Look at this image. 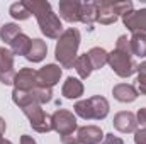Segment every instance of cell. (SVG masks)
<instances>
[{
    "instance_id": "cell-23",
    "label": "cell",
    "mask_w": 146,
    "mask_h": 144,
    "mask_svg": "<svg viewBox=\"0 0 146 144\" xmlns=\"http://www.w3.org/2000/svg\"><path fill=\"white\" fill-rule=\"evenodd\" d=\"M19 34H22V31H21V27H19L17 24L9 22V24H3V26L0 27V39H2L5 44H10Z\"/></svg>"
},
{
    "instance_id": "cell-20",
    "label": "cell",
    "mask_w": 146,
    "mask_h": 144,
    "mask_svg": "<svg viewBox=\"0 0 146 144\" xmlns=\"http://www.w3.org/2000/svg\"><path fill=\"white\" fill-rule=\"evenodd\" d=\"M129 44H131V53H133V56L146 58V34L134 32L133 36L129 37Z\"/></svg>"
},
{
    "instance_id": "cell-17",
    "label": "cell",
    "mask_w": 146,
    "mask_h": 144,
    "mask_svg": "<svg viewBox=\"0 0 146 144\" xmlns=\"http://www.w3.org/2000/svg\"><path fill=\"white\" fill-rule=\"evenodd\" d=\"M48 54V46L42 39H33L31 42V49L26 54V59L31 63H41Z\"/></svg>"
},
{
    "instance_id": "cell-6",
    "label": "cell",
    "mask_w": 146,
    "mask_h": 144,
    "mask_svg": "<svg viewBox=\"0 0 146 144\" xmlns=\"http://www.w3.org/2000/svg\"><path fill=\"white\" fill-rule=\"evenodd\" d=\"M51 124H53V131H56L60 136L72 134L78 129L76 117L73 115V112L65 110V108H60L51 115Z\"/></svg>"
},
{
    "instance_id": "cell-13",
    "label": "cell",
    "mask_w": 146,
    "mask_h": 144,
    "mask_svg": "<svg viewBox=\"0 0 146 144\" xmlns=\"http://www.w3.org/2000/svg\"><path fill=\"white\" fill-rule=\"evenodd\" d=\"M119 19L114 10V0H97V22L109 26Z\"/></svg>"
},
{
    "instance_id": "cell-30",
    "label": "cell",
    "mask_w": 146,
    "mask_h": 144,
    "mask_svg": "<svg viewBox=\"0 0 146 144\" xmlns=\"http://www.w3.org/2000/svg\"><path fill=\"white\" fill-rule=\"evenodd\" d=\"M104 137H106L104 144H124V141H122L121 137H117V136H114V134H106Z\"/></svg>"
},
{
    "instance_id": "cell-27",
    "label": "cell",
    "mask_w": 146,
    "mask_h": 144,
    "mask_svg": "<svg viewBox=\"0 0 146 144\" xmlns=\"http://www.w3.org/2000/svg\"><path fill=\"white\" fill-rule=\"evenodd\" d=\"M61 143L63 144H80L78 141V136H76V131L72 134H66V136H61Z\"/></svg>"
},
{
    "instance_id": "cell-22",
    "label": "cell",
    "mask_w": 146,
    "mask_h": 144,
    "mask_svg": "<svg viewBox=\"0 0 146 144\" xmlns=\"http://www.w3.org/2000/svg\"><path fill=\"white\" fill-rule=\"evenodd\" d=\"M73 68L76 70V73H78V76H80V78H88V76L92 75V71H94V66H92L90 58H88V54H87V53H85V54L76 56Z\"/></svg>"
},
{
    "instance_id": "cell-28",
    "label": "cell",
    "mask_w": 146,
    "mask_h": 144,
    "mask_svg": "<svg viewBox=\"0 0 146 144\" xmlns=\"http://www.w3.org/2000/svg\"><path fill=\"white\" fill-rule=\"evenodd\" d=\"M134 144H146V129H138L134 132Z\"/></svg>"
},
{
    "instance_id": "cell-37",
    "label": "cell",
    "mask_w": 146,
    "mask_h": 144,
    "mask_svg": "<svg viewBox=\"0 0 146 144\" xmlns=\"http://www.w3.org/2000/svg\"><path fill=\"white\" fill-rule=\"evenodd\" d=\"M95 144H102V143H95Z\"/></svg>"
},
{
    "instance_id": "cell-8",
    "label": "cell",
    "mask_w": 146,
    "mask_h": 144,
    "mask_svg": "<svg viewBox=\"0 0 146 144\" xmlns=\"http://www.w3.org/2000/svg\"><path fill=\"white\" fill-rule=\"evenodd\" d=\"M39 87V81H37V71L33 68H22L19 70V73L15 75V80H14V88L15 90H21V92H31Z\"/></svg>"
},
{
    "instance_id": "cell-19",
    "label": "cell",
    "mask_w": 146,
    "mask_h": 144,
    "mask_svg": "<svg viewBox=\"0 0 146 144\" xmlns=\"http://www.w3.org/2000/svg\"><path fill=\"white\" fill-rule=\"evenodd\" d=\"M31 42H33V39L22 32V34H19V36L10 42V51L14 53V56L19 54V56H24L26 58V54L31 49Z\"/></svg>"
},
{
    "instance_id": "cell-29",
    "label": "cell",
    "mask_w": 146,
    "mask_h": 144,
    "mask_svg": "<svg viewBox=\"0 0 146 144\" xmlns=\"http://www.w3.org/2000/svg\"><path fill=\"white\" fill-rule=\"evenodd\" d=\"M136 120H138V124L143 126V129H146V107L138 110V114H136Z\"/></svg>"
},
{
    "instance_id": "cell-34",
    "label": "cell",
    "mask_w": 146,
    "mask_h": 144,
    "mask_svg": "<svg viewBox=\"0 0 146 144\" xmlns=\"http://www.w3.org/2000/svg\"><path fill=\"white\" fill-rule=\"evenodd\" d=\"M5 129H7V124H5V120L0 117V134H3V132H5Z\"/></svg>"
},
{
    "instance_id": "cell-14",
    "label": "cell",
    "mask_w": 146,
    "mask_h": 144,
    "mask_svg": "<svg viewBox=\"0 0 146 144\" xmlns=\"http://www.w3.org/2000/svg\"><path fill=\"white\" fill-rule=\"evenodd\" d=\"M76 136H78L80 144H95V143H102L106 134L97 126H83V127L76 129Z\"/></svg>"
},
{
    "instance_id": "cell-31",
    "label": "cell",
    "mask_w": 146,
    "mask_h": 144,
    "mask_svg": "<svg viewBox=\"0 0 146 144\" xmlns=\"http://www.w3.org/2000/svg\"><path fill=\"white\" fill-rule=\"evenodd\" d=\"M138 88H139V92L143 93V95H146V75H138Z\"/></svg>"
},
{
    "instance_id": "cell-7",
    "label": "cell",
    "mask_w": 146,
    "mask_h": 144,
    "mask_svg": "<svg viewBox=\"0 0 146 144\" xmlns=\"http://www.w3.org/2000/svg\"><path fill=\"white\" fill-rule=\"evenodd\" d=\"M17 71L14 70V53L0 46V83L14 85Z\"/></svg>"
},
{
    "instance_id": "cell-21",
    "label": "cell",
    "mask_w": 146,
    "mask_h": 144,
    "mask_svg": "<svg viewBox=\"0 0 146 144\" xmlns=\"http://www.w3.org/2000/svg\"><path fill=\"white\" fill-rule=\"evenodd\" d=\"M88 58H90V63L94 66V70H100L107 65L109 61V53L104 49V48H92L88 53Z\"/></svg>"
},
{
    "instance_id": "cell-1",
    "label": "cell",
    "mask_w": 146,
    "mask_h": 144,
    "mask_svg": "<svg viewBox=\"0 0 146 144\" xmlns=\"http://www.w3.org/2000/svg\"><path fill=\"white\" fill-rule=\"evenodd\" d=\"M29 9L31 15L37 19V24L41 27V32L49 39H58L63 34V24L60 17L53 12L51 3L46 0H27L24 2Z\"/></svg>"
},
{
    "instance_id": "cell-9",
    "label": "cell",
    "mask_w": 146,
    "mask_h": 144,
    "mask_svg": "<svg viewBox=\"0 0 146 144\" xmlns=\"http://www.w3.org/2000/svg\"><path fill=\"white\" fill-rule=\"evenodd\" d=\"M114 129H117L119 132H136L138 131V120H136V115L129 110H122V112H117L114 115Z\"/></svg>"
},
{
    "instance_id": "cell-18",
    "label": "cell",
    "mask_w": 146,
    "mask_h": 144,
    "mask_svg": "<svg viewBox=\"0 0 146 144\" xmlns=\"http://www.w3.org/2000/svg\"><path fill=\"white\" fill-rule=\"evenodd\" d=\"M80 22L87 24L88 27L94 22H97V0L82 2V7H80Z\"/></svg>"
},
{
    "instance_id": "cell-3",
    "label": "cell",
    "mask_w": 146,
    "mask_h": 144,
    "mask_svg": "<svg viewBox=\"0 0 146 144\" xmlns=\"http://www.w3.org/2000/svg\"><path fill=\"white\" fill-rule=\"evenodd\" d=\"M109 102L106 97L102 95H95V97H90L87 100H80L75 104V114L85 120H102L109 115Z\"/></svg>"
},
{
    "instance_id": "cell-15",
    "label": "cell",
    "mask_w": 146,
    "mask_h": 144,
    "mask_svg": "<svg viewBox=\"0 0 146 144\" xmlns=\"http://www.w3.org/2000/svg\"><path fill=\"white\" fill-rule=\"evenodd\" d=\"M112 95H114L115 100H119L122 104H131V102H134L139 97L138 90L133 85H129V83H119V85H115L112 88Z\"/></svg>"
},
{
    "instance_id": "cell-35",
    "label": "cell",
    "mask_w": 146,
    "mask_h": 144,
    "mask_svg": "<svg viewBox=\"0 0 146 144\" xmlns=\"http://www.w3.org/2000/svg\"><path fill=\"white\" fill-rule=\"evenodd\" d=\"M3 141H5L3 139V134H0V144H3Z\"/></svg>"
},
{
    "instance_id": "cell-4",
    "label": "cell",
    "mask_w": 146,
    "mask_h": 144,
    "mask_svg": "<svg viewBox=\"0 0 146 144\" xmlns=\"http://www.w3.org/2000/svg\"><path fill=\"white\" fill-rule=\"evenodd\" d=\"M22 112L26 114V117L29 119V124L31 127L36 131V132H49L53 131V124H51V115L44 114V110L41 108L39 104H31L27 107L22 108Z\"/></svg>"
},
{
    "instance_id": "cell-10",
    "label": "cell",
    "mask_w": 146,
    "mask_h": 144,
    "mask_svg": "<svg viewBox=\"0 0 146 144\" xmlns=\"http://www.w3.org/2000/svg\"><path fill=\"white\" fill-rule=\"evenodd\" d=\"M122 22H124V26L127 27V31H131L133 34H134V32L146 34V9L133 10V12L126 14V15L122 17Z\"/></svg>"
},
{
    "instance_id": "cell-26",
    "label": "cell",
    "mask_w": 146,
    "mask_h": 144,
    "mask_svg": "<svg viewBox=\"0 0 146 144\" xmlns=\"http://www.w3.org/2000/svg\"><path fill=\"white\" fill-rule=\"evenodd\" d=\"M115 49H117V51H121V53H126V54L133 56V53H131V44H129L127 36H119L117 42H115Z\"/></svg>"
},
{
    "instance_id": "cell-5",
    "label": "cell",
    "mask_w": 146,
    "mask_h": 144,
    "mask_svg": "<svg viewBox=\"0 0 146 144\" xmlns=\"http://www.w3.org/2000/svg\"><path fill=\"white\" fill-rule=\"evenodd\" d=\"M112 68V71L121 78H129L133 73L136 71L138 65L133 61V58L126 53H121L117 49H114L112 53H109V61H107Z\"/></svg>"
},
{
    "instance_id": "cell-32",
    "label": "cell",
    "mask_w": 146,
    "mask_h": 144,
    "mask_svg": "<svg viewBox=\"0 0 146 144\" xmlns=\"http://www.w3.org/2000/svg\"><path fill=\"white\" fill-rule=\"evenodd\" d=\"M21 144H37L31 136H27V134H24V136H21Z\"/></svg>"
},
{
    "instance_id": "cell-36",
    "label": "cell",
    "mask_w": 146,
    "mask_h": 144,
    "mask_svg": "<svg viewBox=\"0 0 146 144\" xmlns=\"http://www.w3.org/2000/svg\"><path fill=\"white\" fill-rule=\"evenodd\" d=\"M3 144H12L10 141H3Z\"/></svg>"
},
{
    "instance_id": "cell-11",
    "label": "cell",
    "mask_w": 146,
    "mask_h": 144,
    "mask_svg": "<svg viewBox=\"0 0 146 144\" xmlns=\"http://www.w3.org/2000/svg\"><path fill=\"white\" fill-rule=\"evenodd\" d=\"M60 78H61V68L58 65H46L37 71L39 87L44 88H53L54 85H58Z\"/></svg>"
},
{
    "instance_id": "cell-12",
    "label": "cell",
    "mask_w": 146,
    "mask_h": 144,
    "mask_svg": "<svg viewBox=\"0 0 146 144\" xmlns=\"http://www.w3.org/2000/svg\"><path fill=\"white\" fill-rule=\"evenodd\" d=\"M80 7H82V2L78 0H60L58 3L60 17L70 24L80 22Z\"/></svg>"
},
{
    "instance_id": "cell-2",
    "label": "cell",
    "mask_w": 146,
    "mask_h": 144,
    "mask_svg": "<svg viewBox=\"0 0 146 144\" xmlns=\"http://www.w3.org/2000/svg\"><path fill=\"white\" fill-rule=\"evenodd\" d=\"M80 41H82V36L76 27H68L58 37V42L54 48V56L63 68H73Z\"/></svg>"
},
{
    "instance_id": "cell-33",
    "label": "cell",
    "mask_w": 146,
    "mask_h": 144,
    "mask_svg": "<svg viewBox=\"0 0 146 144\" xmlns=\"http://www.w3.org/2000/svg\"><path fill=\"white\" fill-rule=\"evenodd\" d=\"M136 71H138V75H146V61H141L139 65H138V68H136Z\"/></svg>"
},
{
    "instance_id": "cell-16",
    "label": "cell",
    "mask_w": 146,
    "mask_h": 144,
    "mask_svg": "<svg viewBox=\"0 0 146 144\" xmlns=\"http://www.w3.org/2000/svg\"><path fill=\"white\" fill-rule=\"evenodd\" d=\"M61 93L65 95V98H80L83 95V83L78 80V78H73L68 76L66 81L63 83V88H61Z\"/></svg>"
},
{
    "instance_id": "cell-25",
    "label": "cell",
    "mask_w": 146,
    "mask_h": 144,
    "mask_svg": "<svg viewBox=\"0 0 146 144\" xmlns=\"http://www.w3.org/2000/svg\"><path fill=\"white\" fill-rule=\"evenodd\" d=\"M114 10H115L117 15L124 17L126 14L133 12V2H129V0H124V2H114Z\"/></svg>"
},
{
    "instance_id": "cell-24",
    "label": "cell",
    "mask_w": 146,
    "mask_h": 144,
    "mask_svg": "<svg viewBox=\"0 0 146 144\" xmlns=\"http://www.w3.org/2000/svg\"><path fill=\"white\" fill-rule=\"evenodd\" d=\"M9 14H10L15 20H27V19L31 17V12H29V9L26 7L24 2H15V3H12L10 9H9Z\"/></svg>"
}]
</instances>
